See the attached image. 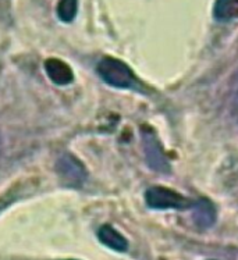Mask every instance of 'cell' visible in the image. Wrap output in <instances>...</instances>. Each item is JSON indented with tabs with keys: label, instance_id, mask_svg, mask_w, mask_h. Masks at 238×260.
<instances>
[{
	"label": "cell",
	"instance_id": "6da1fadb",
	"mask_svg": "<svg viewBox=\"0 0 238 260\" xmlns=\"http://www.w3.org/2000/svg\"><path fill=\"white\" fill-rule=\"evenodd\" d=\"M98 74L106 84L116 88H130L134 85L135 78L127 64L113 57L102 58L96 67Z\"/></svg>",
	"mask_w": 238,
	"mask_h": 260
},
{
	"label": "cell",
	"instance_id": "7a4b0ae2",
	"mask_svg": "<svg viewBox=\"0 0 238 260\" xmlns=\"http://www.w3.org/2000/svg\"><path fill=\"white\" fill-rule=\"evenodd\" d=\"M145 201L152 209H184L191 205L180 193L163 186H152L145 193Z\"/></svg>",
	"mask_w": 238,
	"mask_h": 260
},
{
	"label": "cell",
	"instance_id": "3957f363",
	"mask_svg": "<svg viewBox=\"0 0 238 260\" xmlns=\"http://www.w3.org/2000/svg\"><path fill=\"white\" fill-rule=\"evenodd\" d=\"M56 171L60 180L63 181V184L69 186H81L88 175L82 163L70 153L60 156V159L56 163Z\"/></svg>",
	"mask_w": 238,
	"mask_h": 260
},
{
	"label": "cell",
	"instance_id": "277c9868",
	"mask_svg": "<svg viewBox=\"0 0 238 260\" xmlns=\"http://www.w3.org/2000/svg\"><path fill=\"white\" fill-rule=\"evenodd\" d=\"M142 137L143 150H145V157L151 169L159 173H169L170 166L163 153V149L159 144L158 138L151 129H142L141 133Z\"/></svg>",
	"mask_w": 238,
	"mask_h": 260
},
{
	"label": "cell",
	"instance_id": "5b68a950",
	"mask_svg": "<svg viewBox=\"0 0 238 260\" xmlns=\"http://www.w3.org/2000/svg\"><path fill=\"white\" fill-rule=\"evenodd\" d=\"M45 71L48 74L49 80L56 85H69L74 80V73L70 69L69 64L58 58H48L45 61Z\"/></svg>",
	"mask_w": 238,
	"mask_h": 260
},
{
	"label": "cell",
	"instance_id": "8992f818",
	"mask_svg": "<svg viewBox=\"0 0 238 260\" xmlns=\"http://www.w3.org/2000/svg\"><path fill=\"white\" fill-rule=\"evenodd\" d=\"M192 218L196 227L205 230L212 227L216 221V209L207 199H199L192 207Z\"/></svg>",
	"mask_w": 238,
	"mask_h": 260
},
{
	"label": "cell",
	"instance_id": "52a82bcc",
	"mask_svg": "<svg viewBox=\"0 0 238 260\" xmlns=\"http://www.w3.org/2000/svg\"><path fill=\"white\" fill-rule=\"evenodd\" d=\"M98 238L101 239V242L106 245L107 248H110L117 252H126L128 249L127 239L123 237L122 234L117 230H114L111 225H102L98 231Z\"/></svg>",
	"mask_w": 238,
	"mask_h": 260
},
{
	"label": "cell",
	"instance_id": "ba28073f",
	"mask_svg": "<svg viewBox=\"0 0 238 260\" xmlns=\"http://www.w3.org/2000/svg\"><path fill=\"white\" fill-rule=\"evenodd\" d=\"M215 17L219 21H230L238 18V0H217Z\"/></svg>",
	"mask_w": 238,
	"mask_h": 260
},
{
	"label": "cell",
	"instance_id": "9c48e42d",
	"mask_svg": "<svg viewBox=\"0 0 238 260\" xmlns=\"http://www.w3.org/2000/svg\"><path fill=\"white\" fill-rule=\"evenodd\" d=\"M78 11V0H58L57 17L63 22H71Z\"/></svg>",
	"mask_w": 238,
	"mask_h": 260
},
{
	"label": "cell",
	"instance_id": "30bf717a",
	"mask_svg": "<svg viewBox=\"0 0 238 260\" xmlns=\"http://www.w3.org/2000/svg\"><path fill=\"white\" fill-rule=\"evenodd\" d=\"M231 99H233L234 106L238 110V73L234 77L233 86H231Z\"/></svg>",
	"mask_w": 238,
	"mask_h": 260
}]
</instances>
